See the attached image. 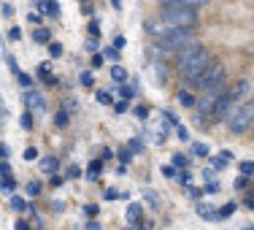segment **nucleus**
<instances>
[{
    "mask_svg": "<svg viewBox=\"0 0 254 230\" xmlns=\"http://www.w3.org/2000/svg\"><path fill=\"white\" fill-rule=\"evenodd\" d=\"M157 19H162L171 30H192L197 22V11L187 5H162Z\"/></svg>",
    "mask_w": 254,
    "mask_h": 230,
    "instance_id": "1",
    "label": "nucleus"
},
{
    "mask_svg": "<svg viewBox=\"0 0 254 230\" xmlns=\"http://www.w3.org/2000/svg\"><path fill=\"white\" fill-rule=\"evenodd\" d=\"M214 63V57H211V52L208 49H203V52H197L195 57L190 60V63H184L179 68V74H181V81L184 84H190V87H195L197 84V78H200L205 74V68Z\"/></svg>",
    "mask_w": 254,
    "mask_h": 230,
    "instance_id": "2",
    "label": "nucleus"
},
{
    "mask_svg": "<svg viewBox=\"0 0 254 230\" xmlns=\"http://www.w3.org/2000/svg\"><path fill=\"white\" fill-rule=\"evenodd\" d=\"M252 117H254V111H252V106L249 103H244V106H233L230 108V114H227V125H230V130L233 133H246L252 128Z\"/></svg>",
    "mask_w": 254,
    "mask_h": 230,
    "instance_id": "3",
    "label": "nucleus"
},
{
    "mask_svg": "<svg viewBox=\"0 0 254 230\" xmlns=\"http://www.w3.org/2000/svg\"><path fill=\"white\" fill-rule=\"evenodd\" d=\"M190 41H195L192 38V30H171V33H165L160 38V46L162 49H181L184 44H190Z\"/></svg>",
    "mask_w": 254,
    "mask_h": 230,
    "instance_id": "4",
    "label": "nucleus"
},
{
    "mask_svg": "<svg viewBox=\"0 0 254 230\" xmlns=\"http://www.w3.org/2000/svg\"><path fill=\"white\" fill-rule=\"evenodd\" d=\"M222 78H225V65L222 63H211L208 68H205V74L197 78V84L195 87H200V89H205V87H211V84H216V81H222Z\"/></svg>",
    "mask_w": 254,
    "mask_h": 230,
    "instance_id": "5",
    "label": "nucleus"
},
{
    "mask_svg": "<svg viewBox=\"0 0 254 230\" xmlns=\"http://www.w3.org/2000/svg\"><path fill=\"white\" fill-rule=\"evenodd\" d=\"M203 49H205V46L200 44V41H190V44H184V46H181V49H179V57H176V68H181V65H184V63H190V60L195 57L197 52H203Z\"/></svg>",
    "mask_w": 254,
    "mask_h": 230,
    "instance_id": "6",
    "label": "nucleus"
},
{
    "mask_svg": "<svg viewBox=\"0 0 254 230\" xmlns=\"http://www.w3.org/2000/svg\"><path fill=\"white\" fill-rule=\"evenodd\" d=\"M233 106H235V100L230 98V95H222V98L214 103V108H211V117H214V119L227 117V114H230V108H233Z\"/></svg>",
    "mask_w": 254,
    "mask_h": 230,
    "instance_id": "7",
    "label": "nucleus"
},
{
    "mask_svg": "<svg viewBox=\"0 0 254 230\" xmlns=\"http://www.w3.org/2000/svg\"><path fill=\"white\" fill-rule=\"evenodd\" d=\"M25 106L30 108V111H44V95L41 92H33V89H27L25 92Z\"/></svg>",
    "mask_w": 254,
    "mask_h": 230,
    "instance_id": "8",
    "label": "nucleus"
},
{
    "mask_svg": "<svg viewBox=\"0 0 254 230\" xmlns=\"http://www.w3.org/2000/svg\"><path fill=\"white\" fill-rule=\"evenodd\" d=\"M38 168L44 173H49V176H54V173L60 171V162H57V157H41L38 160Z\"/></svg>",
    "mask_w": 254,
    "mask_h": 230,
    "instance_id": "9",
    "label": "nucleus"
},
{
    "mask_svg": "<svg viewBox=\"0 0 254 230\" xmlns=\"http://www.w3.org/2000/svg\"><path fill=\"white\" fill-rule=\"evenodd\" d=\"M197 214H200V220H205V222H214L216 220V209H214V206H208V203H197Z\"/></svg>",
    "mask_w": 254,
    "mask_h": 230,
    "instance_id": "10",
    "label": "nucleus"
},
{
    "mask_svg": "<svg viewBox=\"0 0 254 230\" xmlns=\"http://www.w3.org/2000/svg\"><path fill=\"white\" fill-rule=\"evenodd\" d=\"M165 5H187V8H197V5H205L208 0H162Z\"/></svg>",
    "mask_w": 254,
    "mask_h": 230,
    "instance_id": "11",
    "label": "nucleus"
},
{
    "mask_svg": "<svg viewBox=\"0 0 254 230\" xmlns=\"http://www.w3.org/2000/svg\"><path fill=\"white\" fill-rule=\"evenodd\" d=\"M246 92H249V81H238L233 89H230V98H233V100H238L241 95H246Z\"/></svg>",
    "mask_w": 254,
    "mask_h": 230,
    "instance_id": "12",
    "label": "nucleus"
},
{
    "mask_svg": "<svg viewBox=\"0 0 254 230\" xmlns=\"http://www.w3.org/2000/svg\"><path fill=\"white\" fill-rule=\"evenodd\" d=\"M33 41H35V44H49V41H52V33H49L46 27H38V30L33 33Z\"/></svg>",
    "mask_w": 254,
    "mask_h": 230,
    "instance_id": "13",
    "label": "nucleus"
},
{
    "mask_svg": "<svg viewBox=\"0 0 254 230\" xmlns=\"http://www.w3.org/2000/svg\"><path fill=\"white\" fill-rule=\"evenodd\" d=\"M179 103H181V106H187V108H195V95H190V92H187V89H181V92H179Z\"/></svg>",
    "mask_w": 254,
    "mask_h": 230,
    "instance_id": "14",
    "label": "nucleus"
},
{
    "mask_svg": "<svg viewBox=\"0 0 254 230\" xmlns=\"http://www.w3.org/2000/svg\"><path fill=\"white\" fill-rule=\"evenodd\" d=\"M138 217H141V206L130 203V206H127V222H138Z\"/></svg>",
    "mask_w": 254,
    "mask_h": 230,
    "instance_id": "15",
    "label": "nucleus"
},
{
    "mask_svg": "<svg viewBox=\"0 0 254 230\" xmlns=\"http://www.w3.org/2000/svg\"><path fill=\"white\" fill-rule=\"evenodd\" d=\"M235 209H238V206H235V203H225V206H222L219 211H216V220H227V217L233 214Z\"/></svg>",
    "mask_w": 254,
    "mask_h": 230,
    "instance_id": "16",
    "label": "nucleus"
},
{
    "mask_svg": "<svg viewBox=\"0 0 254 230\" xmlns=\"http://www.w3.org/2000/svg\"><path fill=\"white\" fill-rule=\"evenodd\" d=\"M16 81H19V87H25V89H30V87H33V78H30L27 74H25V71H16Z\"/></svg>",
    "mask_w": 254,
    "mask_h": 230,
    "instance_id": "17",
    "label": "nucleus"
},
{
    "mask_svg": "<svg viewBox=\"0 0 254 230\" xmlns=\"http://www.w3.org/2000/svg\"><path fill=\"white\" fill-rule=\"evenodd\" d=\"M111 78H114V81H127V71L122 68V65H114V68H111Z\"/></svg>",
    "mask_w": 254,
    "mask_h": 230,
    "instance_id": "18",
    "label": "nucleus"
},
{
    "mask_svg": "<svg viewBox=\"0 0 254 230\" xmlns=\"http://www.w3.org/2000/svg\"><path fill=\"white\" fill-rule=\"evenodd\" d=\"M19 125H22L25 130H33V114H30V111H25V114L19 117Z\"/></svg>",
    "mask_w": 254,
    "mask_h": 230,
    "instance_id": "19",
    "label": "nucleus"
},
{
    "mask_svg": "<svg viewBox=\"0 0 254 230\" xmlns=\"http://www.w3.org/2000/svg\"><path fill=\"white\" fill-rule=\"evenodd\" d=\"M11 209H14V211H25V209H27V203L22 201L19 195H14V198H11Z\"/></svg>",
    "mask_w": 254,
    "mask_h": 230,
    "instance_id": "20",
    "label": "nucleus"
},
{
    "mask_svg": "<svg viewBox=\"0 0 254 230\" xmlns=\"http://www.w3.org/2000/svg\"><path fill=\"white\" fill-rule=\"evenodd\" d=\"M49 54H52V57H63V44H57V41H49Z\"/></svg>",
    "mask_w": 254,
    "mask_h": 230,
    "instance_id": "21",
    "label": "nucleus"
},
{
    "mask_svg": "<svg viewBox=\"0 0 254 230\" xmlns=\"http://www.w3.org/2000/svg\"><path fill=\"white\" fill-rule=\"evenodd\" d=\"M252 173H254V165H252V162H249V160H246V162H241V176H246V179H249Z\"/></svg>",
    "mask_w": 254,
    "mask_h": 230,
    "instance_id": "22",
    "label": "nucleus"
},
{
    "mask_svg": "<svg viewBox=\"0 0 254 230\" xmlns=\"http://www.w3.org/2000/svg\"><path fill=\"white\" fill-rule=\"evenodd\" d=\"M100 171H103V162H100V160H92V162H89V176H98Z\"/></svg>",
    "mask_w": 254,
    "mask_h": 230,
    "instance_id": "23",
    "label": "nucleus"
},
{
    "mask_svg": "<svg viewBox=\"0 0 254 230\" xmlns=\"http://www.w3.org/2000/svg\"><path fill=\"white\" fill-rule=\"evenodd\" d=\"M192 149H195L197 157H205V154H208V147H205V144H197V141H195V144H192Z\"/></svg>",
    "mask_w": 254,
    "mask_h": 230,
    "instance_id": "24",
    "label": "nucleus"
},
{
    "mask_svg": "<svg viewBox=\"0 0 254 230\" xmlns=\"http://www.w3.org/2000/svg\"><path fill=\"white\" fill-rule=\"evenodd\" d=\"M78 81H81L84 87H92V84H95V78H92V74H89V71H84V74H81V78H78Z\"/></svg>",
    "mask_w": 254,
    "mask_h": 230,
    "instance_id": "25",
    "label": "nucleus"
},
{
    "mask_svg": "<svg viewBox=\"0 0 254 230\" xmlns=\"http://www.w3.org/2000/svg\"><path fill=\"white\" fill-rule=\"evenodd\" d=\"M162 176H168V179H173V176H179V171L173 165H162Z\"/></svg>",
    "mask_w": 254,
    "mask_h": 230,
    "instance_id": "26",
    "label": "nucleus"
},
{
    "mask_svg": "<svg viewBox=\"0 0 254 230\" xmlns=\"http://www.w3.org/2000/svg\"><path fill=\"white\" fill-rule=\"evenodd\" d=\"M25 160H38V149H35V147H27V149H25Z\"/></svg>",
    "mask_w": 254,
    "mask_h": 230,
    "instance_id": "27",
    "label": "nucleus"
},
{
    "mask_svg": "<svg viewBox=\"0 0 254 230\" xmlns=\"http://www.w3.org/2000/svg\"><path fill=\"white\" fill-rule=\"evenodd\" d=\"M54 122H57L60 128H65V125H68V114H65V111H60L57 117H54Z\"/></svg>",
    "mask_w": 254,
    "mask_h": 230,
    "instance_id": "28",
    "label": "nucleus"
},
{
    "mask_svg": "<svg viewBox=\"0 0 254 230\" xmlns=\"http://www.w3.org/2000/svg\"><path fill=\"white\" fill-rule=\"evenodd\" d=\"M203 192H208V195H216V192H219V181H208V187H205Z\"/></svg>",
    "mask_w": 254,
    "mask_h": 230,
    "instance_id": "29",
    "label": "nucleus"
},
{
    "mask_svg": "<svg viewBox=\"0 0 254 230\" xmlns=\"http://www.w3.org/2000/svg\"><path fill=\"white\" fill-rule=\"evenodd\" d=\"M0 176H3V179L11 176V168H8V162H5V160H0Z\"/></svg>",
    "mask_w": 254,
    "mask_h": 230,
    "instance_id": "30",
    "label": "nucleus"
},
{
    "mask_svg": "<svg viewBox=\"0 0 254 230\" xmlns=\"http://www.w3.org/2000/svg\"><path fill=\"white\" fill-rule=\"evenodd\" d=\"M27 192H30V195H41V184H38V181H30Z\"/></svg>",
    "mask_w": 254,
    "mask_h": 230,
    "instance_id": "31",
    "label": "nucleus"
},
{
    "mask_svg": "<svg viewBox=\"0 0 254 230\" xmlns=\"http://www.w3.org/2000/svg\"><path fill=\"white\" fill-rule=\"evenodd\" d=\"M246 184H249V179H246V176H238V179L233 181V187H235V190H244Z\"/></svg>",
    "mask_w": 254,
    "mask_h": 230,
    "instance_id": "32",
    "label": "nucleus"
},
{
    "mask_svg": "<svg viewBox=\"0 0 254 230\" xmlns=\"http://www.w3.org/2000/svg\"><path fill=\"white\" fill-rule=\"evenodd\" d=\"M119 160H122V162H130V160H132V152H130V149H119Z\"/></svg>",
    "mask_w": 254,
    "mask_h": 230,
    "instance_id": "33",
    "label": "nucleus"
},
{
    "mask_svg": "<svg viewBox=\"0 0 254 230\" xmlns=\"http://www.w3.org/2000/svg\"><path fill=\"white\" fill-rule=\"evenodd\" d=\"M117 192H119V190H114V187H108V190L103 192V198H106V201H117Z\"/></svg>",
    "mask_w": 254,
    "mask_h": 230,
    "instance_id": "34",
    "label": "nucleus"
},
{
    "mask_svg": "<svg viewBox=\"0 0 254 230\" xmlns=\"http://www.w3.org/2000/svg\"><path fill=\"white\" fill-rule=\"evenodd\" d=\"M187 195H190V198H195V201H200L203 190H197V187H190V190H187Z\"/></svg>",
    "mask_w": 254,
    "mask_h": 230,
    "instance_id": "35",
    "label": "nucleus"
},
{
    "mask_svg": "<svg viewBox=\"0 0 254 230\" xmlns=\"http://www.w3.org/2000/svg\"><path fill=\"white\" fill-rule=\"evenodd\" d=\"M8 38H11V41H19V38H22V30H19V27H11V30H8Z\"/></svg>",
    "mask_w": 254,
    "mask_h": 230,
    "instance_id": "36",
    "label": "nucleus"
},
{
    "mask_svg": "<svg viewBox=\"0 0 254 230\" xmlns=\"http://www.w3.org/2000/svg\"><path fill=\"white\" fill-rule=\"evenodd\" d=\"M84 211H87V217H92V220L98 217V206H95V203H87V209H84Z\"/></svg>",
    "mask_w": 254,
    "mask_h": 230,
    "instance_id": "37",
    "label": "nucleus"
},
{
    "mask_svg": "<svg viewBox=\"0 0 254 230\" xmlns=\"http://www.w3.org/2000/svg\"><path fill=\"white\" fill-rule=\"evenodd\" d=\"M187 165V160L181 154H173V168H184Z\"/></svg>",
    "mask_w": 254,
    "mask_h": 230,
    "instance_id": "38",
    "label": "nucleus"
},
{
    "mask_svg": "<svg viewBox=\"0 0 254 230\" xmlns=\"http://www.w3.org/2000/svg\"><path fill=\"white\" fill-rule=\"evenodd\" d=\"M211 165H214L216 171H222V168H225V160H222V157H211Z\"/></svg>",
    "mask_w": 254,
    "mask_h": 230,
    "instance_id": "39",
    "label": "nucleus"
},
{
    "mask_svg": "<svg viewBox=\"0 0 254 230\" xmlns=\"http://www.w3.org/2000/svg\"><path fill=\"white\" fill-rule=\"evenodd\" d=\"M98 103H106V106H111V95H108V92H98Z\"/></svg>",
    "mask_w": 254,
    "mask_h": 230,
    "instance_id": "40",
    "label": "nucleus"
},
{
    "mask_svg": "<svg viewBox=\"0 0 254 230\" xmlns=\"http://www.w3.org/2000/svg\"><path fill=\"white\" fill-rule=\"evenodd\" d=\"M114 108H117V114H125V111H127V100H119V103H114Z\"/></svg>",
    "mask_w": 254,
    "mask_h": 230,
    "instance_id": "41",
    "label": "nucleus"
},
{
    "mask_svg": "<svg viewBox=\"0 0 254 230\" xmlns=\"http://www.w3.org/2000/svg\"><path fill=\"white\" fill-rule=\"evenodd\" d=\"M135 114H138L141 119H146V117H149V108H146V106H138V108H135Z\"/></svg>",
    "mask_w": 254,
    "mask_h": 230,
    "instance_id": "42",
    "label": "nucleus"
},
{
    "mask_svg": "<svg viewBox=\"0 0 254 230\" xmlns=\"http://www.w3.org/2000/svg\"><path fill=\"white\" fill-rule=\"evenodd\" d=\"M14 187H16V184H14V181H11V179H3V190H5V192H11V190H14Z\"/></svg>",
    "mask_w": 254,
    "mask_h": 230,
    "instance_id": "43",
    "label": "nucleus"
},
{
    "mask_svg": "<svg viewBox=\"0 0 254 230\" xmlns=\"http://www.w3.org/2000/svg\"><path fill=\"white\" fill-rule=\"evenodd\" d=\"M78 173H81V168H76V165L68 168V176H70V179H78Z\"/></svg>",
    "mask_w": 254,
    "mask_h": 230,
    "instance_id": "44",
    "label": "nucleus"
},
{
    "mask_svg": "<svg viewBox=\"0 0 254 230\" xmlns=\"http://www.w3.org/2000/svg\"><path fill=\"white\" fill-rule=\"evenodd\" d=\"M122 46H125V38H122V35H117V38H114V49H122Z\"/></svg>",
    "mask_w": 254,
    "mask_h": 230,
    "instance_id": "45",
    "label": "nucleus"
},
{
    "mask_svg": "<svg viewBox=\"0 0 254 230\" xmlns=\"http://www.w3.org/2000/svg\"><path fill=\"white\" fill-rule=\"evenodd\" d=\"M106 57L108 60H119V52L117 49H106Z\"/></svg>",
    "mask_w": 254,
    "mask_h": 230,
    "instance_id": "46",
    "label": "nucleus"
},
{
    "mask_svg": "<svg viewBox=\"0 0 254 230\" xmlns=\"http://www.w3.org/2000/svg\"><path fill=\"white\" fill-rule=\"evenodd\" d=\"M5 157H8V147H5V144H0V160H5Z\"/></svg>",
    "mask_w": 254,
    "mask_h": 230,
    "instance_id": "47",
    "label": "nucleus"
},
{
    "mask_svg": "<svg viewBox=\"0 0 254 230\" xmlns=\"http://www.w3.org/2000/svg\"><path fill=\"white\" fill-rule=\"evenodd\" d=\"M143 198H146V203H152V206H157V198L152 195V190H149V192H146V195H143Z\"/></svg>",
    "mask_w": 254,
    "mask_h": 230,
    "instance_id": "48",
    "label": "nucleus"
},
{
    "mask_svg": "<svg viewBox=\"0 0 254 230\" xmlns=\"http://www.w3.org/2000/svg\"><path fill=\"white\" fill-rule=\"evenodd\" d=\"M92 65H95V68H100V65H103V57H100V54H95V57H92Z\"/></svg>",
    "mask_w": 254,
    "mask_h": 230,
    "instance_id": "49",
    "label": "nucleus"
},
{
    "mask_svg": "<svg viewBox=\"0 0 254 230\" xmlns=\"http://www.w3.org/2000/svg\"><path fill=\"white\" fill-rule=\"evenodd\" d=\"M132 92H135L132 87H122V95H125V98H132Z\"/></svg>",
    "mask_w": 254,
    "mask_h": 230,
    "instance_id": "50",
    "label": "nucleus"
},
{
    "mask_svg": "<svg viewBox=\"0 0 254 230\" xmlns=\"http://www.w3.org/2000/svg\"><path fill=\"white\" fill-rule=\"evenodd\" d=\"M84 230H100V225H98V222H87V225H84Z\"/></svg>",
    "mask_w": 254,
    "mask_h": 230,
    "instance_id": "51",
    "label": "nucleus"
},
{
    "mask_svg": "<svg viewBox=\"0 0 254 230\" xmlns=\"http://www.w3.org/2000/svg\"><path fill=\"white\" fill-rule=\"evenodd\" d=\"M179 138H181V141H187V138H190V133H187L184 128H179Z\"/></svg>",
    "mask_w": 254,
    "mask_h": 230,
    "instance_id": "52",
    "label": "nucleus"
},
{
    "mask_svg": "<svg viewBox=\"0 0 254 230\" xmlns=\"http://www.w3.org/2000/svg\"><path fill=\"white\" fill-rule=\"evenodd\" d=\"M52 209H54V211H63V209H65V203H60V201H54V203H52Z\"/></svg>",
    "mask_w": 254,
    "mask_h": 230,
    "instance_id": "53",
    "label": "nucleus"
},
{
    "mask_svg": "<svg viewBox=\"0 0 254 230\" xmlns=\"http://www.w3.org/2000/svg\"><path fill=\"white\" fill-rule=\"evenodd\" d=\"M14 230H30V228H27V222H16Z\"/></svg>",
    "mask_w": 254,
    "mask_h": 230,
    "instance_id": "54",
    "label": "nucleus"
},
{
    "mask_svg": "<svg viewBox=\"0 0 254 230\" xmlns=\"http://www.w3.org/2000/svg\"><path fill=\"white\" fill-rule=\"evenodd\" d=\"M111 3H114V8H119V5H122V0H111Z\"/></svg>",
    "mask_w": 254,
    "mask_h": 230,
    "instance_id": "55",
    "label": "nucleus"
},
{
    "mask_svg": "<svg viewBox=\"0 0 254 230\" xmlns=\"http://www.w3.org/2000/svg\"><path fill=\"white\" fill-rule=\"evenodd\" d=\"M135 230H146V228H143V225H138V228H135Z\"/></svg>",
    "mask_w": 254,
    "mask_h": 230,
    "instance_id": "56",
    "label": "nucleus"
},
{
    "mask_svg": "<svg viewBox=\"0 0 254 230\" xmlns=\"http://www.w3.org/2000/svg\"><path fill=\"white\" fill-rule=\"evenodd\" d=\"M244 230H252V228H244Z\"/></svg>",
    "mask_w": 254,
    "mask_h": 230,
    "instance_id": "57",
    "label": "nucleus"
},
{
    "mask_svg": "<svg viewBox=\"0 0 254 230\" xmlns=\"http://www.w3.org/2000/svg\"><path fill=\"white\" fill-rule=\"evenodd\" d=\"M81 3H87V0H81Z\"/></svg>",
    "mask_w": 254,
    "mask_h": 230,
    "instance_id": "58",
    "label": "nucleus"
}]
</instances>
